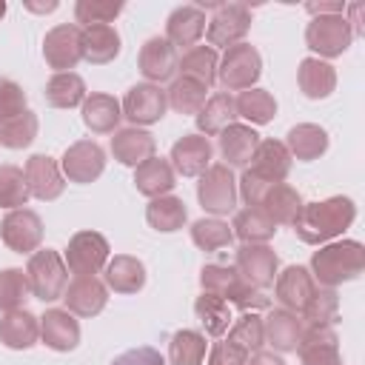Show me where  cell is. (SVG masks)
Wrapping results in <instances>:
<instances>
[{"label":"cell","mask_w":365,"mask_h":365,"mask_svg":"<svg viewBox=\"0 0 365 365\" xmlns=\"http://www.w3.org/2000/svg\"><path fill=\"white\" fill-rule=\"evenodd\" d=\"M356 220V205L348 197H328L319 202H305L294 220V231L308 245H325L339 237Z\"/></svg>","instance_id":"cell-1"},{"label":"cell","mask_w":365,"mask_h":365,"mask_svg":"<svg viewBox=\"0 0 365 365\" xmlns=\"http://www.w3.org/2000/svg\"><path fill=\"white\" fill-rule=\"evenodd\" d=\"M365 268V245L359 240H339L325 242L311 257V277L322 288H336L342 282H351Z\"/></svg>","instance_id":"cell-2"},{"label":"cell","mask_w":365,"mask_h":365,"mask_svg":"<svg viewBox=\"0 0 365 365\" xmlns=\"http://www.w3.org/2000/svg\"><path fill=\"white\" fill-rule=\"evenodd\" d=\"M26 279H29V291H31L37 299H43V302L63 299V291H66V285H68L66 259H63L60 251H54V248H37V251L29 257Z\"/></svg>","instance_id":"cell-3"},{"label":"cell","mask_w":365,"mask_h":365,"mask_svg":"<svg viewBox=\"0 0 365 365\" xmlns=\"http://www.w3.org/2000/svg\"><path fill=\"white\" fill-rule=\"evenodd\" d=\"M259 74H262V57H259L257 46H251V43H237V46L225 48V54L220 57V66H217V80L222 83L225 91L254 88Z\"/></svg>","instance_id":"cell-4"},{"label":"cell","mask_w":365,"mask_h":365,"mask_svg":"<svg viewBox=\"0 0 365 365\" xmlns=\"http://www.w3.org/2000/svg\"><path fill=\"white\" fill-rule=\"evenodd\" d=\"M197 200L200 205L220 217V214H231L237 208V177L225 163H211L197 182Z\"/></svg>","instance_id":"cell-5"},{"label":"cell","mask_w":365,"mask_h":365,"mask_svg":"<svg viewBox=\"0 0 365 365\" xmlns=\"http://www.w3.org/2000/svg\"><path fill=\"white\" fill-rule=\"evenodd\" d=\"M354 40V31L345 20V14H322V17H311V23L305 26V46L319 54V60H331V57H342L348 51Z\"/></svg>","instance_id":"cell-6"},{"label":"cell","mask_w":365,"mask_h":365,"mask_svg":"<svg viewBox=\"0 0 365 365\" xmlns=\"http://www.w3.org/2000/svg\"><path fill=\"white\" fill-rule=\"evenodd\" d=\"M108 240L97 231H77L66 245V268L74 277H94L108 262Z\"/></svg>","instance_id":"cell-7"},{"label":"cell","mask_w":365,"mask_h":365,"mask_svg":"<svg viewBox=\"0 0 365 365\" xmlns=\"http://www.w3.org/2000/svg\"><path fill=\"white\" fill-rule=\"evenodd\" d=\"M251 29V11L245 3H220L214 9V17L205 26V37L211 48H231L242 43V37Z\"/></svg>","instance_id":"cell-8"},{"label":"cell","mask_w":365,"mask_h":365,"mask_svg":"<svg viewBox=\"0 0 365 365\" xmlns=\"http://www.w3.org/2000/svg\"><path fill=\"white\" fill-rule=\"evenodd\" d=\"M43 57L54 74L71 71L83 60V29L74 23H60L43 37Z\"/></svg>","instance_id":"cell-9"},{"label":"cell","mask_w":365,"mask_h":365,"mask_svg":"<svg viewBox=\"0 0 365 365\" xmlns=\"http://www.w3.org/2000/svg\"><path fill=\"white\" fill-rule=\"evenodd\" d=\"M120 108H123V117H125L134 128H140V125H154V123H160V120L165 117L168 100H165V91H163L160 86H154V83H137V86H131V88L125 91Z\"/></svg>","instance_id":"cell-10"},{"label":"cell","mask_w":365,"mask_h":365,"mask_svg":"<svg viewBox=\"0 0 365 365\" xmlns=\"http://www.w3.org/2000/svg\"><path fill=\"white\" fill-rule=\"evenodd\" d=\"M279 268V259L274 254V248L268 242L262 245H240L237 248V262H234V271L240 274L242 282L265 291L268 285H274L277 279V271Z\"/></svg>","instance_id":"cell-11"},{"label":"cell","mask_w":365,"mask_h":365,"mask_svg":"<svg viewBox=\"0 0 365 365\" xmlns=\"http://www.w3.org/2000/svg\"><path fill=\"white\" fill-rule=\"evenodd\" d=\"M0 237L14 254H34L43 242V220L31 208H14L3 217Z\"/></svg>","instance_id":"cell-12"},{"label":"cell","mask_w":365,"mask_h":365,"mask_svg":"<svg viewBox=\"0 0 365 365\" xmlns=\"http://www.w3.org/2000/svg\"><path fill=\"white\" fill-rule=\"evenodd\" d=\"M106 168V151L94 140H77L66 148L60 160V171L68 182H94Z\"/></svg>","instance_id":"cell-13"},{"label":"cell","mask_w":365,"mask_h":365,"mask_svg":"<svg viewBox=\"0 0 365 365\" xmlns=\"http://www.w3.org/2000/svg\"><path fill=\"white\" fill-rule=\"evenodd\" d=\"M297 351L302 365H342L334 325H302Z\"/></svg>","instance_id":"cell-14"},{"label":"cell","mask_w":365,"mask_h":365,"mask_svg":"<svg viewBox=\"0 0 365 365\" xmlns=\"http://www.w3.org/2000/svg\"><path fill=\"white\" fill-rule=\"evenodd\" d=\"M319 285L314 282V277H311V271L308 268H302V265H288L285 271H279L277 274V279H274V294H277V302L285 308V311H291V314H302V308L311 302V297H314V291H317Z\"/></svg>","instance_id":"cell-15"},{"label":"cell","mask_w":365,"mask_h":365,"mask_svg":"<svg viewBox=\"0 0 365 365\" xmlns=\"http://www.w3.org/2000/svg\"><path fill=\"white\" fill-rule=\"evenodd\" d=\"M26 185H29V194L34 200H43V202H51L63 194L66 188V177L60 171V165L48 157V154H31L26 160Z\"/></svg>","instance_id":"cell-16"},{"label":"cell","mask_w":365,"mask_h":365,"mask_svg":"<svg viewBox=\"0 0 365 365\" xmlns=\"http://www.w3.org/2000/svg\"><path fill=\"white\" fill-rule=\"evenodd\" d=\"M211 157H214V148H211L208 137H202V134H182V137L171 145L168 163H171L174 174L200 177V174L211 165Z\"/></svg>","instance_id":"cell-17"},{"label":"cell","mask_w":365,"mask_h":365,"mask_svg":"<svg viewBox=\"0 0 365 365\" xmlns=\"http://www.w3.org/2000/svg\"><path fill=\"white\" fill-rule=\"evenodd\" d=\"M63 302L74 317H97L108 302V288L97 277H74L63 291Z\"/></svg>","instance_id":"cell-18"},{"label":"cell","mask_w":365,"mask_h":365,"mask_svg":"<svg viewBox=\"0 0 365 365\" xmlns=\"http://www.w3.org/2000/svg\"><path fill=\"white\" fill-rule=\"evenodd\" d=\"M177 48L165 40V37H148L140 48V71L145 77V83H165V80H174L177 74Z\"/></svg>","instance_id":"cell-19"},{"label":"cell","mask_w":365,"mask_h":365,"mask_svg":"<svg viewBox=\"0 0 365 365\" xmlns=\"http://www.w3.org/2000/svg\"><path fill=\"white\" fill-rule=\"evenodd\" d=\"M40 339L51 351H74L80 345V322L66 308H48L40 317Z\"/></svg>","instance_id":"cell-20"},{"label":"cell","mask_w":365,"mask_h":365,"mask_svg":"<svg viewBox=\"0 0 365 365\" xmlns=\"http://www.w3.org/2000/svg\"><path fill=\"white\" fill-rule=\"evenodd\" d=\"M205 11L191 3V6H177L168 20H165V40L174 46V48H191L197 46V40L205 34Z\"/></svg>","instance_id":"cell-21"},{"label":"cell","mask_w":365,"mask_h":365,"mask_svg":"<svg viewBox=\"0 0 365 365\" xmlns=\"http://www.w3.org/2000/svg\"><path fill=\"white\" fill-rule=\"evenodd\" d=\"M291 160H294V157L288 154L285 143H279V140H274V137H265V140L257 143L248 168H251L257 177H262L265 182L274 185V182H285V177H288V171H291Z\"/></svg>","instance_id":"cell-22"},{"label":"cell","mask_w":365,"mask_h":365,"mask_svg":"<svg viewBox=\"0 0 365 365\" xmlns=\"http://www.w3.org/2000/svg\"><path fill=\"white\" fill-rule=\"evenodd\" d=\"M80 117H83V125L94 134H114L117 125H120V117H123V108H120V100L111 97V94H103V91H94L83 100L80 106Z\"/></svg>","instance_id":"cell-23"},{"label":"cell","mask_w":365,"mask_h":365,"mask_svg":"<svg viewBox=\"0 0 365 365\" xmlns=\"http://www.w3.org/2000/svg\"><path fill=\"white\" fill-rule=\"evenodd\" d=\"M217 137H220V154H222L225 165L228 168H248V163L254 157V148L259 143V134L251 125L231 123Z\"/></svg>","instance_id":"cell-24"},{"label":"cell","mask_w":365,"mask_h":365,"mask_svg":"<svg viewBox=\"0 0 365 365\" xmlns=\"http://www.w3.org/2000/svg\"><path fill=\"white\" fill-rule=\"evenodd\" d=\"M154 151H157V140L148 131H143V128H134V125L131 128H120L111 137V154L123 165L137 168L145 160H151Z\"/></svg>","instance_id":"cell-25"},{"label":"cell","mask_w":365,"mask_h":365,"mask_svg":"<svg viewBox=\"0 0 365 365\" xmlns=\"http://www.w3.org/2000/svg\"><path fill=\"white\" fill-rule=\"evenodd\" d=\"M103 282L114 294H137L145 285V265L131 254H114L103 268Z\"/></svg>","instance_id":"cell-26"},{"label":"cell","mask_w":365,"mask_h":365,"mask_svg":"<svg viewBox=\"0 0 365 365\" xmlns=\"http://www.w3.org/2000/svg\"><path fill=\"white\" fill-rule=\"evenodd\" d=\"M40 339V317L26 308L9 311L0 317V342L11 351H26Z\"/></svg>","instance_id":"cell-27"},{"label":"cell","mask_w":365,"mask_h":365,"mask_svg":"<svg viewBox=\"0 0 365 365\" xmlns=\"http://www.w3.org/2000/svg\"><path fill=\"white\" fill-rule=\"evenodd\" d=\"M262 331H265V342L274 351H297L299 336H302V319L285 308H271L268 317L262 319Z\"/></svg>","instance_id":"cell-28"},{"label":"cell","mask_w":365,"mask_h":365,"mask_svg":"<svg viewBox=\"0 0 365 365\" xmlns=\"http://www.w3.org/2000/svg\"><path fill=\"white\" fill-rule=\"evenodd\" d=\"M297 83L308 100H325L336 88V71L331 63H325L319 57H305L297 68Z\"/></svg>","instance_id":"cell-29"},{"label":"cell","mask_w":365,"mask_h":365,"mask_svg":"<svg viewBox=\"0 0 365 365\" xmlns=\"http://www.w3.org/2000/svg\"><path fill=\"white\" fill-rule=\"evenodd\" d=\"M134 185H137V191L143 197L157 200V197L171 194V188L177 185V174H174V168H171L168 160L151 157V160H145L143 165L134 168Z\"/></svg>","instance_id":"cell-30"},{"label":"cell","mask_w":365,"mask_h":365,"mask_svg":"<svg viewBox=\"0 0 365 365\" xmlns=\"http://www.w3.org/2000/svg\"><path fill=\"white\" fill-rule=\"evenodd\" d=\"M231 231H234V237H237L242 245H262V242L274 240L277 222H274L259 205H245L242 211L234 214Z\"/></svg>","instance_id":"cell-31"},{"label":"cell","mask_w":365,"mask_h":365,"mask_svg":"<svg viewBox=\"0 0 365 365\" xmlns=\"http://www.w3.org/2000/svg\"><path fill=\"white\" fill-rule=\"evenodd\" d=\"M285 148H288L291 157H297L302 163H311V160H317L328 151V131L317 123H299V125L288 128Z\"/></svg>","instance_id":"cell-32"},{"label":"cell","mask_w":365,"mask_h":365,"mask_svg":"<svg viewBox=\"0 0 365 365\" xmlns=\"http://www.w3.org/2000/svg\"><path fill=\"white\" fill-rule=\"evenodd\" d=\"M197 128L202 137H217L222 128H228L231 123H237V106L234 97L228 91H217L205 100V106L197 111Z\"/></svg>","instance_id":"cell-33"},{"label":"cell","mask_w":365,"mask_h":365,"mask_svg":"<svg viewBox=\"0 0 365 365\" xmlns=\"http://www.w3.org/2000/svg\"><path fill=\"white\" fill-rule=\"evenodd\" d=\"M302 205H305V202H302L299 191H297L294 185H288V182H274V185L265 191L262 202H259V208H262L277 225H294V220L299 217Z\"/></svg>","instance_id":"cell-34"},{"label":"cell","mask_w":365,"mask_h":365,"mask_svg":"<svg viewBox=\"0 0 365 365\" xmlns=\"http://www.w3.org/2000/svg\"><path fill=\"white\" fill-rule=\"evenodd\" d=\"M117 54H120V31L114 26H86L83 29V60L86 63L106 66Z\"/></svg>","instance_id":"cell-35"},{"label":"cell","mask_w":365,"mask_h":365,"mask_svg":"<svg viewBox=\"0 0 365 365\" xmlns=\"http://www.w3.org/2000/svg\"><path fill=\"white\" fill-rule=\"evenodd\" d=\"M43 97H46V103H48L51 108H74V106H83V100L88 97L86 80H83L77 71L51 74L48 83H46Z\"/></svg>","instance_id":"cell-36"},{"label":"cell","mask_w":365,"mask_h":365,"mask_svg":"<svg viewBox=\"0 0 365 365\" xmlns=\"http://www.w3.org/2000/svg\"><path fill=\"white\" fill-rule=\"evenodd\" d=\"M217 66H220L217 48H211V46H191L180 57L177 71H182V77H191V80L202 83L205 88H211L214 80H217Z\"/></svg>","instance_id":"cell-37"},{"label":"cell","mask_w":365,"mask_h":365,"mask_svg":"<svg viewBox=\"0 0 365 365\" xmlns=\"http://www.w3.org/2000/svg\"><path fill=\"white\" fill-rule=\"evenodd\" d=\"M145 220L154 231H163V234H171V231H180L188 220V211H185V202L180 197H157L148 202L145 208Z\"/></svg>","instance_id":"cell-38"},{"label":"cell","mask_w":365,"mask_h":365,"mask_svg":"<svg viewBox=\"0 0 365 365\" xmlns=\"http://www.w3.org/2000/svg\"><path fill=\"white\" fill-rule=\"evenodd\" d=\"M165 100H168V108H174L177 114H194L197 117V111L208 100V88L202 83L180 74V77L171 80V86L165 91Z\"/></svg>","instance_id":"cell-39"},{"label":"cell","mask_w":365,"mask_h":365,"mask_svg":"<svg viewBox=\"0 0 365 365\" xmlns=\"http://www.w3.org/2000/svg\"><path fill=\"white\" fill-rule=\"evenodd\" d=\"M234 106H237V117H245L248 123L254 125H265L277 117V100L271 91L265 88H245L234 97Z\"/></svg>","instance_id":"cell-40"},{"label":"cell","mask_w":365,"mask_h":365,"mask_svg":"<svg viewBox=\"0 0 365 365\" xmlns=\"http://www.w3.org/2000/svg\"><path fill=\"white\" fill-rule=\"evenodd\" d=\"M194 314L202 322V328H205L208 336H222L228 331V325H231V308L217 294H205L202 291L197 297V302H194Z\"/></svg>","instance_id":"cell-41"},{"label":"cell","mask_w":365,"mask_h":365,"mask_svg":"<svg viewBox=\"0 0 365 365\" xmlns=\"http://www.w3.org/2000/svg\"><path fill=\"white\" fill-rule=\"evenodd\" d=\"M205 354H208L205 334L191 331V328L177 331L171 336V342H168V359H171V365H202Z\"/></svg>","instance_id":"cell-42"},{"label":"cell","mask_w":365,"mask_h":365,"mask_svg":"<svg viewBox=\"0 0 365 365\" xmlns=\"http://www.w3.org/2000/svg\"><path fill=\"white\" fill-rule=\"evenodd\" d=\"M228 342H234L237 348H242L248 356L262 351L265 345V331H262V317H257L254 311H242V317H237V322L228 328Z\"/></svg>","instance_id":"cell-43"},{"label":"cell","mask_w":365,"mask_h":365,"mask_svg":"<svg viewBox=\"0 0 365 365\" xmlns=\"http://www.w3.org/2000/svg\"><path fill=\"white\" fill-rule=\"evenodd\" d=\"M339 317V294L336 288H317L311 302L302 308V325H334Z\"/></svg>","instance_id":"cell-44"},{"label":"cell","mask_w":365,"mask_h":365,"mask_svg":"<svg viewBox=\"0 0 365 365\" xmlns=\"http://www.w3.org/2000/svg\"><path fill=\"white\" fill-rule=\"evenodd\" d=\"M37 128H40L37 114L26 108L23 114H17V117H11V120L0 123V145L14 148V151H17V148H26V145H31V143H34Z\"/></svg>","instance_id":"cell-45"},{"label":"cell","mask_w":365,"mask_h":365,"mask_svg":"<svg viewBox=\"0 0 365 365\" xmlns=\"http://www.w3.org/2000/svg\"><path fill=\"white\" fill-rule=\"evenodd\" d=\"M191 240L202 251H217V248H225L234 242V231L220 217H202L191 225Z\"/></svg>","instance_id":"cell-46"},{"label":"cell","mask_w":365,"mask_h":365,"mask_svg":"<svg viewBox=\"0 0 365 365\" xmlns=\"http://www.w3.org/2000/svg\"><path fill=\"white\" fill-rule=\"evenodd\" d=\"M29 185H26V174L17 165H0V205L14 211L23 208L29 202Z\"/></svg>","instance_id":"cell-47"},{"label":"cell","mask_w":365,"mask_h":365,"mask_svg":"<svg viewBox=\"0 0 365 365\" xmlns=\"http://www.w3.org/2000/svg\"><path fill=\"white\" fill-rule=\"evenodd\" d=\"M29 294L31 291H29V279H26L23 268H3L0 271V311L3 314L23 308Z\"/></svg>","instance_id":"cell-48"},{"label":"cell","mask_w":365,"mask_h":365,"mask_svg":"<svg viewBox=\"0 0 365 365\" xmlns=\"http://www.w3.org/2000/svg\"><path fill=\"white\" fill-rule=\"evenodd\" d=\"M123 3H111V0H77L74 3V17L77 23L86 26H111V20L123 11Z\"/></svg>","instance_id":"cell-49"},{"label":"cell","mask_w":365,"mask_h":365,"mask_svg":"<svg viewBox=\"0 0 365 365\" xmlns=\"http://www.w3.org/2000/svg\"><path fill=\"white\" fill-rule=\"evenodd\" d=\"M237 279H240V274H237L234 268L217 265V262L202 265V271H200V285H202V291H205V294H217V297H225V294L237 285Z\"/></svg>","instance_id":"cell-50"},{"label":"cell","mask_w":365,"mask_h":365,"mask_svg":"<svg viewBox=\"0 0 365 365\" xmlns=\"http://www.w3.org/2000/svg\"><path fill=\"white\" fill-rule=\"evenodd\" d=\"M222 299L228 305H237L240 311H262V308L271 305V297H265V291H259V288H254V285H248L242 279H237V285Z\"/></svg>","instance_id":"cell-51"},{"label":"cell","mask_w":365,"mask_h":365,"mask_svg":"<svg viewBox=\"0 0 365 365\" xmlns=\"http://www.w3.org/2000/svg\"><path fill=\"white\" fill-rule=\"evenodd\" d=\"M26 111V91L20 83L9 80V77H0V123L17 117Z\"/></svg>","instance_id":"cell-52"},{"label":"cell","mask_w":365,"mask_h":365,"mask_svg":"<svg viewBox=\"0 0 365 365\" xmlns=\"http://www.w3.org/2000/svg\"><path fill=\"white\" fill-rule=\"evenodd\" d=\"M268 188H271V182H265L262 177H257L251 168H245L242 177L237 180V197H240L245 205H259Z\"/></svg>","instance_id":"cell-53"},{"label":"cell","mask_w":365,"mask_h":365,"mask_svg":"<svg viewBox=\"0 0 365 365\" xmlns=\"http://www.w3.org/2000/svg\"><path fill=\"white\" fill-rule=\"evenodd\" d=\"M245 362H248V354L228 339L214 342L208 351V365H245Z\"/></svg>","instance_id":"cell-54"},{"label":"cell","mask_w":365,"mask_h":365,"mask_svg":"<svg viewBox=\"0 0 365 365\" xmlns=\"http://www.w3.org/2000/svg\"><path fill=\"white\" fill-rule=\"evenodd\" d=\"M111 365H165L163 354L151 345H140V348H131V351H123Z\"/></svg>","instance_id":"cell-55"},{"label":"cell","mask_w":365,"mask_h":365,"mask_svg":"<svg viewBox=\"0 0 365 365\" xmlns=\"http://www.w3.org/2000/svg\"><path fill=\"white\" fill-rule=\"evenodd\" d=\"M348 3L342 0H328V3H305V11L311 17H322V14H345Z\"/></svg>","instance_id":"cell-56"},{"label":"cell","mask_w":365,"mask_h":365,"mask_svg":"<svg viewBox=\"0 0 365 365\" xmlns=\"http://www.w3.org/2000/svg\"><path fill=\"white\" fill-rule=\"evenodd\" d=\"M245 365H285V362H282V356H277L274 351H257V354L248 356Z\"/></svg>","instance_id":"cell-57"},{"label":"cell","mask_w":365,"mask_h":365,"mask_svg":"<svg viewBox=\"0 0 365 365\" xmlns=\"http://www.w3.org/2000/svg\"><path fill=\"white\" fill-rule=\"evenodd\" d=\"M26 9L29 11H37V14H48V11L57 9V0H48V3H31V0H26Z\"/></svg>","instance_id":"cell-58"},{"label":"cell","mask_w":365,"mask_h":365,"mask_svg":"<svg viewBox=\"0 0 365 365\" xmlns=\"http://www.w3.org/2000/svg\"><path fill=\"white\" fill-rule=\"evenodd\" d=\"M3 14H6V3L0 0V17H3Z\"/></svg>","instance_id":"cell-59"}]
</instances>
